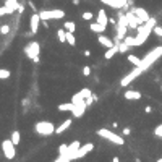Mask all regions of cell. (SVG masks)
Masks as SVG:
<instances>
[{"mask_svg": "<svg viewBox=\"0 0 162 162\" xmlns=\"http://www.w3.org/2000/svg\"><path fill=\"white\" fill-rule=\"evenodd\" d=\"M106 28H107V26H104V24H101V23L96 21V23L91 24V31H92V33H99V34H102L104 31H106Z\"/></svg>", "mask_w": 162, "mask_h": 162, "instance_id": "cb8c5ba5", "label": "cell"}, {"mask_svg": "<svg viewBox=\"0 0 162 162\" xmlns=\"http://www.w3.org/2000/svg\"><path fill=\"white\" fill-rule=\"evenodd\" d=\"M80 148H81V143H80V141H73L71 144H68V152H66V157L71 160V157L76 154V151H78Z\"/></svg>", "mask_w": 162, "mask_h": 162, "instance_id": "e0dca14e", "label": "cell"}, {"mask_svg": "<svg viewBox=\"0 0 162 162\" xmlns=\"http://www.w3.org/2000/svg\"><path fill=\"white\" fill-rule=\"evenodd\" d=\"M109 23H110V24H117V21L113 20V18H109Z\"/></svg>", "mask_w": 162, "mask_h": 162, "instance_id": "60d3db41", "label": "cell"}, {"mask_svg": "<svg viewBox=\"0 0 162 162\" xmlns=\"http://www.w3.org/2000/svg\"><path fill=\"white\" fill-rule=\"evenodd\" d=\"M83 75L84 76H89L91 75V68H89V66H84V68H83Z\"/></svg>", "mask_w": 162, "mask_h": 162, "instance_id": "74e56055", "label": "cell"}, {"mask_svg": "<svg viewBox=\"0 0 162 162\" xmlns=\"http://www.w3.org/2000/svg\"><path fill=\"white\" fill-rule=\"evenodd\" d=\"M128 49H130V45H128V44H127L125 41H123V42H120V44H118V52H122V54H125V52H127Z\"/></svg>", "mask_w": 162, "mask_h": 162, "instance_id": "1f68e13d", "label": "cell"}, {"mask_svg": "<svg viewBox=\"0 0 162 162\" xmlns=\"http://www.w3.org/2000/svg\"><path fill=\"white\" fill-rule=\"evenodd\" d=\"M141 73H143V70L139 68V66H135V68H133L127 76H123V80H122V86H128V84H130L133 80H136Z\"/></svg>", "mask_w": 162, "mask_h": 162, "instance_id": "9c48e42d", "label": "cell"}, {"mask_svg": "<svg viewBox=\"0 0 162 162\" xmlns=\"http://www.w3.org/2000/svg\"><path fill=\"white\" fill-rule=\"evenodd\" d=\"M92 18H94V15H92L91 12H84V13H83V20H84V21H89V20H92Z\"/></svg>", "mask_w": 162, "mask_h": 162, "instance_id": "e575fe53", "label": "cell"}, {"mask_svg": "<svg viewBox=\"0 0 162 162\" xmlns=\"http://www.w3.org/2000/svg\"><path fill=\"white\" fill-rule=\"evenodd\" d=\"M16 8H18V3H13V2H10V0H7V3L3 7H0V16L10 15V13L16 12Z\"/></svg>", "mask_w": 162, "mask_h": 162, "instance_id": "4fadbf2b", "label": "cell"}, {"mask_svg": "<svg viewBox=\"0 0 162 162\" xmlns=\"http://www.w3.org/2000/svg\"><path fill=\"white\" fill-rule=\"evenodd\" d=\"M41 16V21H47V20H60V18L65 16V12L57 8V10H42L39 12Z\"/></svg>", "mask_w": 162, "mask_h": 162, "instance_id": "8992f818", "label": "cell"}, {"mask_svg": "<svg viewBox=\"0 0 162 162\" xmlns=\"http://www.w3.org/2000/svg\"><path fill=\"white\" fill-rule=\"evenodd\" d=\"M112 162H120V160H118V157H113V159H112Z\"/></svg>", "mask_w": 162, "mask_h": 162, "instance_id": "ee69618b", "label": "cell"}, {"mask_svg": "<svg viewBox=\"0 0 162 162\" xmlns=\"http://www.w3.org/2000/svg\"><path fill=\"white\" fill-rule=\"evenodd\" d=\"M97 135L101 136V138H104V139H109L110 143H113V144H118V146H122L123 143V136H118V135H115L113 131H110V130H107V128H101V130H97Z\"/></svg>", "mask_w": 162, "mask_h": 162, "instance_id": "277c9868", "label": "cell"}, {"mask_svg": "<svg viewBox=\"0 0 162 162\" xmlns=\"http://www.w3.org/2000/svg\"><path fill=\"white\" fill-rule=\"evenodd\" d=\"M154 26H156V20H154V18H149V21L143 23L141 26L136 28L138 33H136V37H135V47H139V45L144 44V41L149 37L152 29H154Z\"/></svg>", "mask_w": 162, "mask_h": 162, "instance_id": "6da1fadb", "label": "cell"}, {"mask_svg": "<svg viewBox=\"0 0 162 162\" xmlns=\"http://www.w3.org/2000/svg\"><path fill=\"white\" fill-rule=\"evenodd\" d=\"M86 107H88V104H86V101H83V102H80V104H75V107H73V110H71V113H73V117H81L83 113H84V110H86Z\"/></svg>", "mask_w": 162, "mask_h": 162, "instance_id": "2e32d148", "label": "cell"}, {"mask_svg": "<svg viewBox=\"0 0 162 162\" xmlns=\"http://www.w3.org/2000/svg\"><path fill=\"white\" fill-rule=\"evenodd\" d=\"M160 88H162V84H160Z\"/></svg>", "mask_w": 162, "mask_h": 162, "instance_id": "bcb514c9", "label": "cell"}, {"mask_svg": "<svg viewBox=\"0 0 162 162\" xmlns=\"http://www.w3.org/2000/svg\"><path fill=\"white\" fill-rule=\"evenodd\" d=\"M151 110H152V109H151V107H149V106H148V107H146V109H144V112H146V113H151Z\"/></svg>", "mask_w": 162, "mask_h": 162, "instance_id": "7bdbcfd3", "label": "cell"}, {"mask_svg": "<svg viewBox=\"0 0 162 162\" xmlns=\"http://www.w3.org/2000/svg\"><path fill=\"white\" fill-rule=\"evenodd\" d=\"M91 94H92V92H91L88 88H84V89H81L80 92H76L75 96L71 97V102H73V104H80V102H83V101H86V97H89Z\"/></svg>", "mask_w": 162, "mask_h": 162, "instance_id": "8fae6325", "label": "cell"}, {"mask_svg": "<svg viewBox=\"0 0 162 162\" xmlns=\"http://www.w3.org/2000/svg\"><path fill=\"white\" fill-rule=\"evenodd\" d=\"M118 52V44L115 45V44H113L112 47H109V49H107V52H106V55H104V59H106V60H110L112 59V57L113 55H115Z\"/></svg>", "mask_w": 162, "mask_h": 162, "instance_id": "603a6c76", "label": "cell"}, {"mask_svg": "<svg viewBox=\"0 0 162 162\" xmlns=\"http://www.w3.org/2000/svg\"><path fill=\"white\" fill-rule=\"evenodd\" d=\"M73 107H75L73 102H65V104H60V106H59V110L60 112H71Z\"/></svg>", "mask_w": 162, "mask_h": 162, "instance_id": "d4e9b609", "label": "cell"}, {"mask_svg": "<svg viewBox=\"0 0 162 162\" xmlns=\"http://www.w3.org/2000/svg\"><path fill=\"white\" fill-rule=\"evenodd\" d=\"M10 139L13 141V144H15V146H18V144H20V141H21V135H20V131H16V130H15V131L12 133Z\"/></svg>", "mask_w": 162, "mask_h": 162, "instance_id": "484cf974", "label": "cell"}, {"mask_svg": "<svg viewBox=\"0 0 162 162\" xmlns=\"http://www.w3.org/2000/svg\"><path fill=\"white\" fill-rule=\"evenodd\" d=\"M10 33V26L8 24H3L2 28H0V34H8Z\"/></svg>", "mask_w": 162, "mask_h": 162, "instance_id": "d590c367", "label": "cell"}, {"mask_svg": "<svg viewBox=\"0 0 162 162\" xmlns=\"http://www.w3.org/2000/svg\"><path fill=\"white\" fill-rule=\"evenodd\" d=\"M28 5L31 7V10H33V12H36V5H34V2H33V0H29V2H28Z\"/></svg>", "mask_w": 162, "mask_h": 162, "instance_id": "ab89813d", "label": "cell"}, {"mask_svg": "<svg viewBox=\"0 0 162 162\" xmlns=\"http://www.w3.org/2000/svg\"><path fill=\"white\" fill-rule=\"evenodd\" d=\"M39 52H41L39 42H29V44L24 47V54L29 57V59H31L34 63L39 62Z\"/></svg>", "mask_w": 162, "mask_h": 162, "instance_id": "5b68a950", "label": "cell"}, {"mask_svg": "<svg viewBox=\"0 0 162 162\" xmlns=\"http://www.w3.org/2000/svg\"><path fill=\"white\" fill-rule=\"evenodd\" d=\"M71 123H73V122H71V118H66L63 123H60V125L55 128V133H57V135H62V133H65L66 130H68V128L71 127Z\"/></svg>", "mask_w": 162, "mask_h": 162, "instance_id": "ffe728a7", "label": "cell"}, {"mask_svg": "<svg viewBox=\"0 0 162 162\" xmlns=\"http://www.w3.org/2000/svg\"><path fill=\"white\" fill-rule=\"evenodd\" d=\"M97 42H99L101 45H104V47H107V49L113 45V41L110 39V37L104 36V34H99V36H97Z\"/></svg>", "mask_w": 162, "mask_h": 162, "instance_id": "44dd1931", "label": "cell"}, {"mask_svg": "<svg viewBox=\"0 0 162 162\" xmlns=\"http://www.w3.org/2000/svg\"><path fill=\"white\" fill-rule=\"evenodd\" d=\"M66 152H68V144H60L59 154H60V156H66Z\"/></svg>", "mask_w": 162, "mask_h": 162, "instance_id": "d6a6232c", "label": "cell"}, {"mask_svg": "<svg viewBox=\"0 0 162 162\" xmlns=\"http://www.w3.org/2000/svg\"><path fill=\"white\" fill-rule=\"evenodd\" d=\"M94 149V144H92V143H86V144H84V146H81L78 151H76V154L71 157V160H75V159H81V157H84V156H86V154H89V152Z\"/></svg>", "mask_w": 162, "mask_h": 162, "instance_id": "30bf717a", "label": "cell"}, {"mask_svg": "<svg viewBox=\"0 0 162 162\" xmlns=\"http://www.w3.org/2000/svg\"><path fill=\"white\" fill-rule=\"evenodd\" d=\"M39 23H41V16H39V13H33L31 18H29L31 34H37V29H39Z\"/></svg>", "mask_w": 162, "mask_h": 162, "instance_id": "9a60e30c", "label": "cell"}, {"mask_svg": "<svg viewBox=\"0 0 162 162\" xmlns=\"http://www.w3.org/2000/svg\"><path fill=\"white\" fill-rule=\"evenodd\" d=\"M104 5L112 7L115 10H120V8H127V0H101Z\"/></svg>", "mask_w": 162, "mask_h": 162, "instance_id": "5bb4252c", "label": "cell"}, {"mask_svg": "<svg viewBox=\"0 0 162 162\" xmlns=\"http://www.w3.org/2000/svg\"><path fill=\"white\" fill-rule=\"evenodd\" d=\"M34 130H36L37 135H41V136H50L55 133V127L50 122H37L34 125Z\"/></svg>", "mask_w": 162, "mask_h": 162, "instance_id": "3957f363", "label": "cell"}, {"mask_svg": "<svg viewBox=\"0 0 162 162\" xmlns=\"http://www.w3.org/2000/svg\"><path fill=\"white\" fill-rule=\"evenodd\" d=\"M128 62L133 63L135 66H139V65H141V59H139V57H136V55H128Z\"/></svg>", "mask_w": 162, "mask_h": 162, "instance_id": "83f0119b", "label": "cell"}, {"mask_svg": "<svg viewBox=\"0 0 162 162\" xmlns=\"http://www.w3.org/2000/svg\"><path fill=\"white\" fill-rule=\"evenodd\" d=\"M63 28H65L66 31H70V33H75V29H76V24H75L73 21H65Z\"/></svg>", "mask_w": 162, "mask_h": 162, "instance_id": "f1b7e54d", "label": "cell"}, {"mask_svg": "<svg viewBox=\"0 0 162 162\" xmlns=\"http://www.w3.org/2000/svg\"><path fill=\"white\" fill-rule=\"evenodd\" d=\"M159 57H162V45H157L156 49H152V50H151V52L144 57V59H141V65H139V68H141L143 71L148 70L149 66H151L152 63H154L157 59H159Z\"/></svg>", "mask_w": 162, "mask_h": 162, "instance_id": "7a4b0ae2", "label": "cell"}, {"mask_svg": "<svg viewBox=\"0 0 162 162\" xmlns=\"http://www.w3.org/2000/svg\"><path fill=\"white\" fill-rule=\"evenodd\" d=\"M123 97H125L127 101H139L141 99V92L135 91V89H128L125 94H123Z\"/></svg>", "mask_w": 162, "mask_h": 162, "instance_id": "ac0fdd59", "label": "cell"}, {"mask_svg": "<svg viewBox=\"0 0 162 162\" xmlns=\"http://www.w3.org/2000/svg\"><path fill=\"white\" fill-rule=\"evenodd\" d=\"M127 18H128V28H133V29H136L138 26H141L143 23H144L141 18H138L133 12H128V13H127Z\"/></svg>", "mask_w": 162, "mask_h": 162, "instance_id": "7c38bea8", "label": "cell"}, {"mask_svg": "<svg viewBox=\"0 0 162 162\" xmlns=\"http://www.w3.org/2000/svg\"><path fill=\"white\" fill-rule=\"evenodd\" d=\"M16 12H18V13H20V15H21V13L24 12V7H23L21 3H18V8H16Z\"/></svg>", "mask_w": 162, "mask_h": 162, "instance_id": "f35d334b", "label": "cell"}, {"mask_svg": "<svg viewBox=\"0 0 162 162\" xmlns=\"http://www.w3.org/2000/svg\"><path fill=\"white\" fill-rule=\"evenodd\" d=\"M123 135H130V128H125V130H123Z\"/></svg>", "mask_w": 162, "mask_h": 162, "instance_id": "b9f144b4", "label": "cell"}, {"mask_svg": "<svg viewBox=\"0 0 162 162\" xmlns=\"http://www.w3.org/2000/svg\"><path fill=\"white\" fill-rule=\"evenodd\" d=\"M10 2H13V3H18V0H10Z\"/></svg>", "mask_w": 162, "mask_h": 162, "instance_id": "f6af8a7d", "label": "cell"}, {"mask_svg": "<svg viewBox=\"0 0 162 162\" xmlns=\"http://www.w3.org/2000/svg\"><path fill=\"white\" fill-rule=\"evenodd\" d=\"M2 152H3V156L7 159H15L16 156V149H15V144H13V141L12 139H3L2 141Z\"/></svg>", "mask_w": 162, "mask_h": 162, "instance_id": "52a82bcc", "label": "cell"}, {"mask_svg": "<svg viewBox=\"0 0 162 162\" xmlns=\"http://www.w3.org/2000/svg\"><path fill=\"white\" fill-rule=\"evenodd\" d=\"M154 135H156L157 138H162V123H160V125H157V127L154 128Z\"/></svg>", "mask_w": 162, "mask_h": 162, "instance_id": "836d02e7", "label": "cell"}, {"mask_svg": "<svg viewBox=\"0 0 162 162\" xmlns=\"http://www.w3.org/2000/svg\"><path fill=\"white\" fill-rule=\"evenodd\" d=\"M66 42H68L71 47H73V45H76V39H75L73 33H70V31H66Z\"/></svg>", "mask_w": 162, "mask_h": 162, "instance_id": "f546056e", "label": "cell"}, {"mask_svg": "<svg viewBox=\"0 0 162 162\" xmlns=\"http://www.w3.org/2000/svg\"><path fill=\"white\" fill-rule=\"evenodd\" d=\"M96 21L101 23V24H104V26L109 24V18H107V15H106V10H99V13H97V20H96Z\"/></svg>", "mask_w": 162, "mask_h": 162, "instance_id": "7402d4cb", "label": "cell"}, {"mask_svg": "<svg viewBox=\"0 0 162 162\" xmlns=\"http://www.w3.org/2000/svg\"><path fill=\"white\" fill-rule=\"evenodd\" d=\"M133 13H135L138 18H141V20L143 21H149V15H148V12L144 10V8H141V7H136V8H133V10H131Z\"/></svg>", "mask_w": 162, "mask_h": 162, "instance_id": "d6986e66", "label": "cell"}, {"mask_svg": "<svg viewBox=\"0 0 162 162\" xmlns=\"http://www.w3.org/2000/svg\"><path fill=\"white\" fill-rule=\"evenodd\" d=\"M57 37H59V41L62 44H65L66 42V29H59L57 31Z\"/></svg>", "mask_w": 162, "mask_h": 162, "instance_id": "4316f807", "label": "cell"}, {"mask_svg": "<svg viewBox=\"0 0 162 162\" xmlns=\"http://www.w3.org/2000/svg\"><path fill=\"white\" fill-rule=\"evenodd\" d=\"M94 99H97V97L94 96V94H91L89 97H86V104H88V106H89V104H92V101H94Z\"/></svg>", "mask_w": 162, "mask_h": 162, "instance_id": "8d00e7d4", "label": "cell"}, {"mask_svg": "<svg viewBox=\"0 0 162 162\" xmlns=\"http://www.w3.org/2000/svg\"><path fill=\"white\" fill-rule=\"evenodd\" d=\"M127 28H128V18H127V15H120V20L117 23V39L118 41L125 39Z\"/></svg>", "mask_w": 162, "mask_h": 162, "instance_id": "ba28073f", "label": "cell"}, {"mask_svg": "<svg viewBox=\"0 0 162 162\" xmlns=\"http://www.w3.org/2000/svg\"><path fill=\"white\" fill-rule=\"evenodd\" d=\"M10 70H5V68H0V80H7L10 78Z\"/></svg>", "mask_w": 162, "mask_h": 162, "instance_id": "4dcf8cb0", "label": "cell"}]
</instances>
